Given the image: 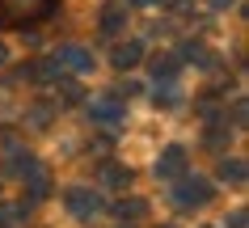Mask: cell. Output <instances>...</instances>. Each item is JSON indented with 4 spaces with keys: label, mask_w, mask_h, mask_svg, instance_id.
<instances>
[{
    "label": "cell",
    "mask_w": 249,
    "mask_h": 228,
    "mask_svg": "<svg viewBox=\"0 0 249 228\" xmlns=\"http://www.w3.org/2000/svg\"><path fill=\"white\" fill-rule=\"evenodd\" d=\"M59 13V0H0V30H34Z\"/></svg>",
    "instance_id": "cell-1"
},
{
    "label": "cell",
    "mask_w": 249,
    "mask_h": 228,
    "mask_svg": "<svg viewBox=\"0 0 249 228\" xmlns=\"http://www.w3.org/2000/svg\"><path fill=\"white\" fill-rule=\"evenodd\" d=\"M211 194H215V186H211L203 174H190L186 169L178 182H173V203L182 207V211H190V207H203V203H211Z\"/></svg>",
    "instance_id": "cell-2"
},
{
    "label": "cell",
    "mask_w": 249,
    "mask_h": 228,
    "mask_svg": "<svg viewBox=\"0 0 249 228\" xmlns=\"http://www.w3.org/2000/svg\"><path fill=\"white\" fill-rule=\"evenodd\" d=\"M51 64L64 76H85V72H93V51H85L80 42H64V47H55Z\"/></svg>",
    "instance_id": "cell-3"
},
{
    "label": "cell",
    "mask_w": 249,
    "mask_h": 228,
    "mask_svg": "<svg viewBox=\"0 0 249 228\" xmlns=\"http://www.w3.org/2000/svg\"><path fill=\"white\" fill-rule=\"evenodd\" d=\"M64 207L76 215V220H93V215L102 211V194L89 190V186H68L64 190Z\"/></svg>",
    "instance_id": "cell-4"
},
{
    "label": "cell",
    "mask_w": 249,
    "mask_h": 228,
    "mask_svg": "<svg viewBox=\"0 0 249 228\" xmlns=\"http://www.w3.org/2000/svg\"><path fill=\"white\" fill-rule=\"evenodd\" d=\"M182 174H186V148H182V144H169V148L157 157V177H165V182H178Z\"/></svg>",
    "instance_id": "cell-5"
},
{
    "label": "cell",
    "mask_w": 249,
    "mask_h": 228,
    "mask_svg": "<svg viewBox=\"0 0 249 228\" xmlns=\"http://www.w3.org/2000/svg\"><path fill=\"white\" fill-rule=\"evenodd\" d=\"M89 114H93V123L114 127V123L127 119V106H118V97H114V93H106V97H97V102H89Z\"/></svg>",
    "instance_id": "cell-6"
},
{
    "label": "cell",
    "mask_w": 249,
    "mask_h": 228,
    "mask_svg": "<svg viewBox=\"0 0 249 228\" xmlns=\"http://www.w3.org/2000/svg\"><path fill=\"white\" fill-rule=\"evenodd\" d=\"M140 59H144V42L140 38H127V42H118L114 51H110V64H114L118 72H131Z\"/></svg>",
    "instance_id": "cell-7"
},
{
    "label": "cell",
    "mask_w": 249,
    "mask_h": 228,
    "mask_svg": "<svg viewBox=\"0 0 249 228\" xmlns=\"http://www.w3.org/2000/svg\"><path fill=\"white\" fill-rule=\"evenodd\" d=\"M97 30H102V34H123V30H127V4L106 0L102 17H97Z\"/></svg>",
    "instance_id": "cell-8"
},
{
    "label": "cell",
    "mask_w": 249,
    "mask_h": 228,
    "mask_svg": "<svg viewBox=\"0 0 249 228\" xmlns=\"http://www.w3.org/2000/svg\"><path fill=\"white\" fill-rule=\"evenodd\" d=\"M97 174H102V186H131V169H127V165H118V161H106L102 169H97Z\"/></svg>",
    "instance_id": "cell-9"
},
{
    "label": "cell",
    "mask_w": 249,
    "mask_h": 228,
    "mask_svg": "<svg viewBox=\"0 0 249 228\" xmlns=\"http://www.w3.org/2000/svg\"><path fill=\"white\" fill-rule=\"evenodd\" d=\"M152 76H157L160 85L178 81V55H157V59H152Z\"/></svg>",
    "instance_id": "cell-10"
},
{
    "label": "cell",
    "mask_w": 249,
    "mask_h": 228,
    "mask_svg": "<svg viewBox=\"0 0 249 228\" xmlns=\"http://www.w3.org/2000/svg\"><path fill=\"white\" fill-rule=\"evenodd\" d=\"M220 182H228V186H241V182H245V161H241V157H232V161L224 157V161H220Z\"/></svg>",
    "instance_id": "cell-11"
},
{
    "label": "cell",
    "mask_w": 249,
    "mask_h": 228,
    "mask_svg": "<svg viewBox=\"0 0 249 228\" xmlns=\"http://www.w3.org/2000/svg\"><path fill=\"white\" fill-rule=\"evenodd\" d=\"M30 220V203H0V228L4 224H26Z\"/></svg>",
    "instance_id": "cell-12"
},
{
    "label": "cell",
    "mask_w": 249,
    "mask_h": 228,
    "mask_svg": "<svg viewBox=\"0 0 249 228\" xmlns=\"http://www.w3.org/2000/svg\"><path fill=\"white\" fill-rule=\"evenodd\" d=\"M144 211H148L144 199H118L114 203V215H118V220H140Z\"/></svg>",
    "instance_id": "cell-13"
},
{
    "label": "cell",
    "mask_w": 249,
    "mask_h": 228,
    "mask_svg": "<svg viewBox=\"0 0 249 228\" xmlns=\"http://www.w3.org/2000/svg\"><path fill=\"white\" fill-rule=\"evenodd\" d=\"M55 110H59V106H51V102H34L30 114H26V123H30V127H47V123L55 119Z\"/></svg>",
    "instance_id": "cell-14"
},
{
    "label": "cell",
    "mask_w": 249,
    "mask_h": 228,
    "mask_svg": "<svg viewBox=\"0 0 249 228\" xmlns=\"http://www.w3.org/2000/svg\"><path fill=\"white\" fill-rule=\"evenodd\" d=\"M182 55H186V59H195L198 68H215V55H211L207 47H203V42H186V47H182Z\"/></svg>",
    "instance_id": "cell-15"
},
{
    "label": "cell",
    "mask_w": 249,
    "mask_h": 228,
    "mask_svg": "<svg viewBox=\"0 0 249 228\" xmlns=\"http://www.w3.org/2000/svg\"><path fill=\"white\" fill-rule=\"evenodd\" d=\"M160 102H165V110H173V106H178V102H182V93H178V85H165V89H157V106H160Z\"/></svg>",
    "instance_id": "cell-16"
},
{
    "label": "cell",
    "mask_w": 249,
    "mask_h": 228,
    "mask_svg": "<svg viewBox=\"0 0 249 228\" xmlns=\"http://www.w3.org/2000/svg\"><path fill=\"white\" fill-rule=\"evenodd\" d=\"M59 102H80V85L76 81H59Z\"/></svg>",
    "instance_id": "cell-17"
},
{
    "label": "cell",
    "mask_w": 249,
    "mask_h": 228,
    "mask_svg": "<svg viewBox=\"0 0 249 228\" xmlns=\"http://www.w3.org/2000/svg\"><path fill=\"white\" fill-rule=\"evenodd\" d=\"M131 4H140V9H157V4H169V0H131Z\"/></svg>",
    "instance_id": "cell-18"
},
{
    "label": "cell",
    "mask_w": 249,
    "mask_h": 228,
    "mask_svg": "<svg viewBox=\"0 0 249 228\" xmlns=\"http://www.w3.org/2000/svg\"><path fill=\"white\" fill-rule=\"evenodd\" d=\"M211 9H228V4H232V0H207Z\"/></svg>",
    "instance_id": "cell-19"
},
{
    "label": "cell",
    "mask_w": 249,
    "mask_h": 228,
    "mask_svg": "<svg viewBox=\"0 0 249 228\" xmlns=\"http://www.w3.org/2000/svg\"><path fill=\"white\" fill-rule=\"evenodd\" d=\"M0 64H9V47L4 42H0Z\"/></svg>",
    "instance_id": "cell-20"
},
{
    "label": "cell",
    "mask_w": 249,
    "mask_h": 228,
    "mask_svg": "<svg viewBox=\"0 0 249 228\" xmlns=\"http://www.w3.org/2000/svg\"><path fill=\"white\" fill-rule=\"evenodd\" d=\"M160 228H173V224H160Z\"/></svg>",
    "instance_id": "cell-21"
}]
</instances>
